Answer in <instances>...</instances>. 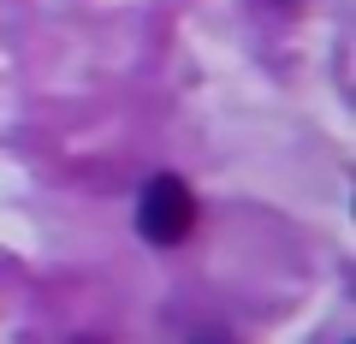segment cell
<instances>
[{
	"label": "cell",
	"mask_w": 356,
	"mask_h": 344,
	"mask_svg": "<svg viewBox=\"0 0 356 344\" xmlns=\"http://www.w3.org/2000/svg\"><path fill=\"white\" fill-rule=\"evenodd\" d=\"M191 226H196L191 184L178 179V172H154L143 184V196H137V238L154 243V249H172V243L191 238Z\"/></svg>",
	"instance_id": "1"
},
{
	"label": "cell",
	"mask_w": 356,
	"mask_h": 344,
	"mask_svg": "<svg viewBox=\"0 0 356 344\" xmlns=\"http://www.w3.org/2000/svg\"><path fill=\"white\" fill-rule=\"evenodd\" d=\"M191 344H232V338H226V332H220V327H214V332H196V338H191Z\"/></svg>",
	"instance_id": "2"
},
{
	"label": "cell",
	"mask_w": 356,
	"mask_h": 344,
	"mask_svg": "<svg viewBox=\"0 0 356 344\" xmlns=\"http://www.w3.org/2000/svg\"><path fill=\"white\" fill-rule=\"evenodd\" d=\"M261 6H273V13H291V6H303V0H261Z\"/></svg>",
	"instance_id": "3"
},
{
	"label": "cell",
	"mask_w": 356,
	"mask_h": 344,
	"mask_svg": "<svg viewBox=\"0 0 356 344\" xmlns=\"http://www.w3.org/2000/svg\"><path fill=\"white\" fill-rule=\"evenodd\" d=\"M72 344H107V338H89V332H83V338H72Z\"/></svg>",
	"instance_id": "4"
}]
</instances>
